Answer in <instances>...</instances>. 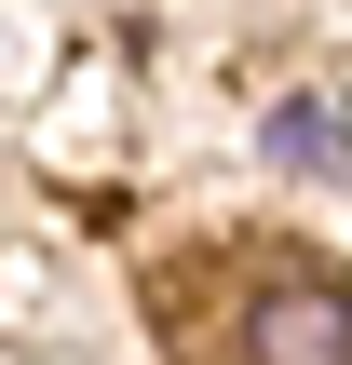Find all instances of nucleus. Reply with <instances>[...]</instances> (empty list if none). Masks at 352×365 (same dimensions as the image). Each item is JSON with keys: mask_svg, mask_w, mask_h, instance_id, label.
Here are the masks:
<instances>
[{"mask_svg": "<svg viewBox=\"0 0 352 365\" xmlns=\"http://www.w3.org/2000/svg\"><path fill=\"white\" fill-rule=\"evenodd\" d=\"M244 365H352V284L271 257L244 284Z\"/></svg>", "mask_w": 352, "mask_h": 365, "instance_id": "obj_1", "label": "nucleus"}, {"mask_svg": "<svg viewBox=\"0 0 352 365\" xmlns=\"http://www.w3.org/2000/svg\"><path fill=\"white\" fill-rule=\"evenodd\" d=\"M271 163H298V176H352V135L326 108H271Z\"/></svg>", "mask_w": 352, "mask_h": 365, "instance_id": "obj_2", "label": "nucleus"}]
</instances>
